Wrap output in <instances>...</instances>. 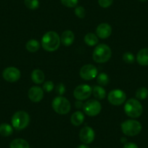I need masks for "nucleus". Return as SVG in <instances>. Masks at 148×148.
<instances>
[{
    "label": "nucleus",
    "instance_id": "1",
    "mask_svg": "<svg viewBox=\"0 0 148 148\" xmlns=\"http://www.w3.org/2000/svg\"><path fill=\"white\" fill-rule=\"evenodd\" d=\"M60 37L55 31H50L45 34L42 39V47L47 52H55L60 45Z\"/></svg>",
    "mask_w": 148,
    "mask_h": 148
},
{
    "label": "nucleus",
    "instance_id": "2",
    "mask_svg": "<svg viewBox=\"0 0 148 148\" xmlns=\"http://www.w3.org/2000/svg\"><path fill=\"white\" fill-rule=\"evenodd\" d=\"M124 112L129 117L136 119L142 116L143 107L137 99H128L124 105Z\"/></svg>",
    "mask_w": 148,
    "mask_h": 148
},
{
    "label": "nucleus",
    "instance_id": "3",
    "mask_svg": "<svg viewBox=\"0 0 148 148\" xmlns=\"http://www.w3.org/2000/svg\"><path fill=\"white\" fill-rule=\"evenodd\" d=\"M112 51L110 47L105 44H100L94 49L92 58L97 63H105L110 59Z\"/></svg>",
    "mask_w": 148,
    "mask_h": 148
},
{
    "label": "nucleus",
    "instance_id": "4",
    "mask_svg": "<svg viewBox=\"0 0 148 148\" xmlns=\"http://www.w3.org/2000/svg\"><path fill=\"white\" fill-rule=\"evenodd\" d=\"M30 116L25 111L20 110L16 112L12 117V125L16 130H23L28 126Z\"/></svg>",
    "mask_w": 148,
    "mask_h": 148
},
{
    "label": "nucleus",
    "instance_id": "5",
    "mask_svg": "<svg viewBox=\"0 0 148 148\" xmlns=\"http://www.w3.org/2000/svg\"><path fill=\"white\" fill-rule=\"evenodd\" d=\"M122 132L128 136H134L139 134L142 129V126L138 121L126 120L121 123Z\"/></svg>",
    "mask_w": 148,
    "mask_h": 148
},
{
    "label": "nucleus",
    "instance_id": "6",
    "mask_svg": "<svg viewBox=\"0 0 148 148\" xmlns=\"http://www.w3.org/2000/svg\"><path fill=\"white\" fill-rule=\"evenodd\" d=\"M52 109L59 115H66L71 110V105L68 99L62 96L56 97L52 100Z\"/></svg>",
    "mask_w": 148,
    "mask_h": 148
},
{
    "label": "nucleus",
    "instance_id": "7",
    "mask_svg": "<svg viewBox=\"0 0 148 148\" xmlns=\"http://www.w3.org/2000/svg\"><path fill=\"white\" fill-rule=\"evenodd\" d=\"M102 105L100 102L97 99H90L84 103L83 110L86 115L90 117H94L101 112Z\"/></svg>",
    "mask_w": 148,
    "mask_h": 148
},
{
    "label": "nucleus",
    "instance_id": "8",
    "mask_svg": "<svg viewBox=\"0 0 148 148\" xmlns=\"http://www.w3.org/2000/svg\"><path fill=\"white\" fill-rule=\"evenodd\" d=\"M108 99L113 105H121L126 100V95L121 89H113L108 95Z\"/></svg>",
    "mask_w": 148,
    "mask_h": 148
},
{
    "label": "nucleus",
    "instance_id": "9",
    "mask_svg": "<svg viewBox=\"0 0 148 148\" xmlns=\"http://www.w3.org/2000/svg\"><path fill=\"white\" fill-rule=\"evenodd\" d=\"M92 93V89L88 84H81L74 89L73 96L77 100L83 101L88 99Z\"/></svg>",
    "mask_w": 148,
    "mask_h": 148
},
{
    "label": "nucleus",
    "instance_id": "10",
    "mask_svg": "<svg viewBox=\"0 0 148 148\" xmlns=\"http://www.w3.org/2000/svg\"><path fill=\"white\" fill-rule=\"evenodd\" d=\"M98 71L96 67L92 64L85 65L81 68L79 75L84 80L89 81L95 79L97 76Z\"/></svg>",
    "mask_w": 148,
    "mask_h": 148
},
{
    "label": "nucleus",
    "instance_id": "11",
    "mask_svg": "<svg viewBox=\"0 0 148 148\" xmlns=\"http://www.w3.org/2000/svg\"><path fill=\"white\" fill-rule=\"evenodd\" d=\"M21 76V71L15 67H8L2 72V76L5 81L10 83L18 82Z\"/></svg>",
    "mask_w": 148,
    "mask_h": 148
},
{
    "label": "nucleus",
    "instance_id": "12",
    "mask_svg": "<svg viewBox=\"0 0 148 148\" xmlns=\"http://www.w3.org/2000/svg\"><path fill=\"white\" fill-rule=\"evenodd\" d=\"M95 131L89 126H84V127L81 129L80 132H79L80 140L84 144H86V145L92 143L94 139H95Z\"/></svg>",
    "mask_w": 148,
    "mask_h": 148
},
{
    "label": "nucleus",
    "instance_id": "13",
    "mask_svg": "<svg viewBox=\"0 0 148 148\" xmlns=\"http://www.w3.org/2000/svg\"><path fill=\"white\" fill-rule=\"evenodd\" d=\"M28 96L30 100L33 102H39L43 99L44 90L39 86H34L28 90Z\"/></svg>",
    "mask_w": 148,
    "mask_h": 148
},
{
    "label": "nucleus",
    "instance_id": "14",
    "mask_svg": "<svg viewBox=\"0 0 148 148\" xmlns=\"http://www.w3.org/2000/svg\"><path fill=\"white\" fill-rule=\"evenodd\" d=\"M111 34H112V28L110 25L105 23L99 24L96 29V35L102 39L108 38Z\"/></svg>",
    "mask_w": 148,
    "mask_h": 148
},
{
    "label": "nucleus",
    "instance_id": "15",
    "mask_svg": "<svg viewBox=\"0 0 148 148\" xmlns=\"http://www.w3.org/2000/svg\"><path fill=\"white\" fill-rule=\"evenodd\" d=\"M75 39V35L73 32L70 30H66L60 36V42L65 47H69L73 45Z\"/></svg>",
    "mask_w": 148,
    "mask_h": 148
},
{
    "label": "nucleus",
    "instance_id": "16",
    "mask_svg": "<svg viewBox=\"0 0 148 148\" xmlns=\"http://www.w3.org/2000/svg\"><path fill=\"white\" fill-rule=\"evenodd\" d=\"M136 61L142 66L148 65V48H143L138 52L136 55Z\"/></svg>",
    "mask_w": 148,
    "mask_h": 148
},
{
    "label": "nucleus",
    "instance_id": "17",
    "mask_svg": "<svg viewBox=\"0 0 148 148\" xmlns=\"http://www.w3.org/2000/svg\"><path fill=\"white\" fill-rule=\"evenodd\" d=\"M31 79L33 82L36 84H42L45 80V75L42 71L39 69H35L31 73Z\"/></svg>",
    "mask_w": 148,
    "mask_h": 148
},
{
    "label": "nucleus",
    "instance_id": "18",
    "mask_svg": "<svg viewBox=\"0 0 148 148\" xmlns=\"http://www.w3.org/2000/svg\"><path fill=\"white\" fill-rule=\"evenodd\" d=\"M85 119L84 114L81 111H76L71 116V121L72 124L75 126H79L84 123Z\"/></svg>",
    "mask_w": 148,
    "mask_h": 148
},
{
    "label": "nucleus",
    "instance_id": "19",
    "mask_svg": "<svg viewBox=\"0 0 148 148\" xmlns=\"http://www.w3.org/2000/svg\"><path fill=\"white\" fill-rule=\"evenodd\" d=\"M10 148H30L29 144L23 139H13L10 144Z\"/></svg>",
    "mask_w": 148,
    "mask_h": 148
},
{
    "label": "nucleus",
    "instance_id": "20",
    "mask_svg": "<svg viewBox=\"0 0 148 148\" xmlns=\"http://www.w3.org/2000/svg\"><path fill=\"white\" fill-rule=\"evenodd\" d=\"M92 94L96 99L101 100L105 99L106 97L105 89L101 86H95L92 88Z\"/></svg>",
    "mask_w": 148,
    "mask_h": 148
},
{
    "label": "nucleus",
    "instance_id": "21",
    "mask_svg": "<svg viewBox=\"0 0 148 148\" xmlns=\"http://www.w3.org/2000/svg\"><path fill=\"white\" fill-rule=\"evenodd\" d=\"M84 42L89 47H93L97 45L98 37L93 33H88L84 36Z\"/></svg>",
    "mask_w": 148,
    "mask_h": 148
},
{
    "label": "nucleus",
    "instance_id": "22",
    "mask_svg": "<svg viewBox=\"0 0 148 148\" xmlns=\"http://www.w3.org/2000/svg\"><path fill=\"white\" fill-rule=\"evenodd\" d=\"M25 48L30 52H36L40 48V43L36 39H30L25 45Z\"/></svg>",
    "mask_w": 148,
    "mask_h": 148
},
{
    "label": "nucleus",
    "instance_id": "23",
    "mask_svg": "<svg viewBox=\"0 0 148 148\" xmlns=\"http://www.w3.org/2000/svg\"><path fill=\"white\" fill-rule=\"evenodd\" d=\"M13 132V129L12 126H10L8 123H2L0 124V135L2 136H10Z\"/></svg>",
    "mask_w": 148,
    "mask_h": 148
},
{
    "label": "nucleus",
    "instance_id": "24",
    "mask_svg": "<svg viewBox=\"0 0 148 148\" xmlns=\"http://www.w3.org/2000/svg\"><path fill=\"white\" fill-rule=\"evenodd\" d=\"M97 82L99 84V86H107L109 83V76L107 75L105 73H101L98 74L97 76Z\"/></svg>",
    "mask_w": 148,
    "mask_h": 148
},
{
    "label": "nucleus",
    "instance_id": "25",
    "mask_svg": "<svg viewBox=\"0 0 148 148\" xmlns=\"http://www.w3.org/2000/svg\"><path fill=\"white\" fill-rule=\"evenodd\" d=\"M136 99L138 100H144L148 97V89L146 87H140L136 90L135 94Z\"/></svg>",
    "mask_w": 148,
    "mask_h": 148
},
{
    "label": "nucleus",
    "instance_id": "26",
    "mask_svg": "<svg viewBox=\"0 0 148 148\" xmlns=\"http://www.w3.org/2000/svg\"><path fill=\"white\" fill-rule=\"evenodd\" d=\"M25 7L30 10H36L39 7V0H24Z\"/></svg>",
    "mask_w": 148,
    "mask_h": 148
},
{
    "label": "nucleus",
    "instance_id": "27",
    "mask_svg": "<svg viewBox=\"0 0 148 148\" xmlns=\"http://www.w3.org/2000/svg\"><path fill=\"white\" fill-rule=\"evenodd\" d=\"M123 60L126 63L132 64L135 61V57L132 53L129 52H125L123 55Z\"/></svg>",
    "mask_w": 148,
    "mask_h": 148
},
{
    "label": "nucleus",
    "instance_id": "28",
    "mask_svg": "<svg viewBox=\"0 0 148 148\" xmlns=\"http://www.w3.org/2000/svg\"><path fill=\"white\" fill-rule=\"evenodd\" d=\"M75 14L76 16L79 18H84L86 16V10H85L84 8L82 6H78L75 8Z\"/></svg>",
    "mask_w": 148,
    "mask_h": 148
},
{
    "label": "nucleus",
    "instance_id": "29",
    "mask_svg": "<svg viewBox=\"0 0 148 148\" xmlns=\"http://www.w3.org/2000/svg\"><path fill=\"white\" fill-rule=\"evenodd\" d=\"M61 3L67 8H75L77 5L79 0H60Z\"/></svg>",
    "mask_w": 148,
    "mask_h": 148
},
{
    "label": "nucleus",
    "instance_id": "30",
    "mask_svg": "<svg viewBox=\"0 0 148 148\" xmlns=\"http://www.w3.org/2000/svg\"><path fill=\"white\" fill-rule=\"evenodd\" d=\"M55 87V84L52 82L51 81H47V82H45V83L43 84V90L44 92H51L54 89Z\"/></svg>",
    "mask_w": 148,
    "mask_h": 148
},
{
    "label": "nucleus",
    "instance_id": "31",
    "mask_svg": "<svg viewBox=\"0 0 148 148\" xmlns=\"http://www.w3.org/2000/svg\"><path fill=\"white\" fill-rule=\"evenodd\" d=\"M65 86L63 84L60 83L58 84L56 86V88H55V91H56V93L58 94L59 96H62V95H64L65 92Z\"/></svg>",
    "mask_w": 148,
    "mask_h": 148
},
{
    "label": "nucleus",
    "instance_id": "32",
    "mask_svg": "<svg viewBox=\"0 0 148 148\" xmlns=\"http://www.w3.org/2000/svg\"><path fill=\"white\" fill-rule=\"evenodd\" d=\"M113 2V0H98L99 6L102 8H108Z\"/></svg>",
    "mask_w": 148,
    "mask_h": 148
},
{
    "label": "nucleus",
    "instance_id": "33",
    "mask_svg": "<svg viewBox=\"0 0 148 148\" xmlns=\"http://www.w3.org/2000/svg\"><path fill=\"white\" fill-rule=\"evenodd\" d=\"M123 148H139L137 145L135 143H133V142H128V143H126L123 146Z\"/></svg>",
    "mask_w": 148,
    "mask_h": 148
},
{
    "label": "nucleus",
    "instance_id": "34",
    "mask_svg": "<svg viewBox=\"0 0 148 148\" xmlns=\"http://www.w3.org/2000/svg\"><path fill=\"white\" fill-rule=\"evenodd\" d=\"M75 105H76V108L77 109H81V108H83L84 107V103L80 100H78L77 102L75 103Z\"/></svg>",
    "mask_w": 148,
    "mask_h": 148
},
{
    "label": "nucleus",
    "instance_id": "35",
    "mask_svg": "<svg viewBox=\"0 0 148 148\" xmlns=\"http://www.w3.org/2000/svg\"><path fill=\"white\" fill-rule=\"evenodd\" d=\"M76 148H89V147L88 145H86V144H83V145H79Z\"/></svg>",
    "mask_w": 148,
    "mask_h": 148
},
{
    "label": "nucleus",
    "instance_id": "36",
    "mask_svg": "<svg viewBox=\"0 0 148 148\" xmlns=\"http://www.w3.org/2000/svg\"><path fill=\"white\" fill-rule=\"evenodd\" d=\"M139 1L141 2H147V0H139Z\"/></svg>",
    "mask_w": 148,
    "mask_h": 148
}]
</instances>
